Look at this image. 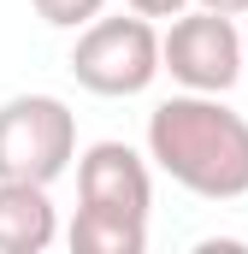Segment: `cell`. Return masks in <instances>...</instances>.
I'll return each instance as SVG.
<instances>
[{"instance_id":"6","label":"cell","mask_w":248,"mask_h":254,"mask_svg":"<svg viewBox=\"0 0 248 254\" xmlns=\"http://www.w3.org/2000/svg\"><path fill=\"white\" fill-rule=\"evenodd\" d=\"M60 237V213L48 201V184L0 178V254H42Z\"/></svg>"},{"instance_id":"10","label":"cell","mask_w":248,"mask_h":254,"mask_svg":"<svg viewBox=\"0 0 248 254\" xmlns=\"http://www.w3.org/2000/svg\"><path fill=\"white\" fill-rule=\"evenodd\" d=\"M189 6H207V12H225V18H243L248 0H189Z\"/></svg>"},{"instance_id":"8","label":"cell","mask_w":248,"mask_h":254,"mask_svg":"<svg viewBox=\"0 0 248 254\" xmlns=\"http://www.w3.org/2000/svg\"><path fill=\"white\" fill-rule=\"evenodd\" d=\"M30 6H36V18L54 24V30H83L89 18L107 12V0H30Z\"/></svg>"},{"instance_id":"2","label":"cell","mask_w":248,"mask_h":254,"mask_svg":"<svg viewBox=\"0 0 248 254\" xmlns=\"http://www.w3.org/2000/svg\"><path fill=\"white\" fill-rule=\"evenodd\" d=\"M71 77L89 89V95H142L154 77H160V30L154 18H89L77 30V48H71Z\"/></svg>"},{"instance_id":"3","label":"cell","mask_w":248,"mask_h":254,"mask_svg":"<svg viewBox=\"0 0 248 254\" xmlns=\"http://www.w3.org/2000/svg\"><path fill=\"white\" fill-rule=\"evenodd\" d=\"M77 160V113L60 95H12L0 101V178L54 184Z\"/></svg>"},{"instance_id":"5","label":"cell","mask_w":248,"mask_h":254,"mask_svg":"<svg viewBox=\"0 0 248 254\" xmlns=\"http://www.w3.org/2000/svg\"><path fill=\"white\" fill-rule=\"evenodd\" d=\"M77 207L119 213V219L148 225V207H154L148 160H142L130 142H89V148L77 154Z\"/></svg>"},{"instance_id":"1","label":"cell","mask_w":248,"mask_h":254,"mask_svg":"<svg viewBox=\"0 0 248 254\" xmlns=\"http://www.w3.org/2000/svg\"><path fill=\"white\" fill-rule=\"evenodd\" d=\"M148 160L201 201L248 195V119L225 107V95L184 89L148 113Z\"/></svg>"},{"instance_id":"11","label":"cell","mask_w":248,"mask_h":254,"mask_svg":"<svg viewBox=\"0 0 248 254\" xmlns=\"http://www.w3.org/2000/svg\"><path fill=\"white\" fill-rule=\"evenodd\" d=\"M243 77H248V36H243Z\"/></svg>"},{"instance_id":"4","label":"cell","mask_w":248,"mask_h":254,"mask_svg":"<svg viewBox=\"0 0 248 254\" xmlns=\"http://www.w3.org/2000/svg\"><path fill=\"white\" fill-rule=\"evenodd\" d=\"M160 71H172V83L201 89V95H231L243 83V36L225 12H178L172 30L160 36Z\"/></svg>"},{"instance_id":"9","label":"cell","mask_w":248,"mask_h":254,"mask_svg":"<svg viewBox=\"0 0 248 254\" xmlns=\"http://www.w3.org/2000/svg\"><path fill=\"white\" fill-rule=\"evenodd\" d=\"M124 6H130L136 18H178L189 0H124Z\"/></svg>"},{"instance_id":"7","label":"cell","mask_w":248,"mask_h":254,"mask_svg":"<svg viewBox=\"0 0 248 254\" xmlns=\"http://www.w3.org/2000/svg\"><path fill=\"white\" fill-rule=\"evenodd\" d=\"M65 243H71V254H142V249H148V225L119 219V213L77 207V219H71Z\"/></svg>"}]
</instances>
